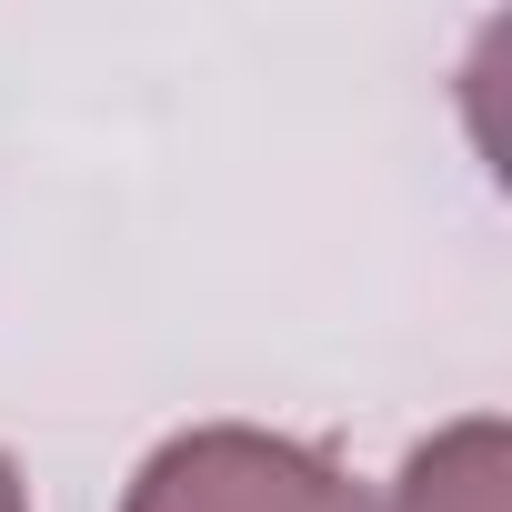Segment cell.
I'll return each instance as SVG.
<instances>
[{
    "mask_svg": "<svg viewBox=\"0 0 512 512\" xmlns=\"http://www.w3.org/2000/svg\"><path fill=\"white\" fill-rule=\"evenodd\" d=\"M121 512H372V502H362L352 472H342L322 442H302V432L191 422V432H171V442L131 472Z\"/></svg>",
    "mask_w": 512,
    "mask_h": 512,
    "instance_id": "cell-1",
    "label": "cell"
},
{
    "mask_svg": "<svg viewBox=\"0 0 512 512\" xmlns=\"http://www.w3.org/2000/svg\"><path fill=\"white\" fill-rule=\"evenodd\" d=\"M0 512H31V482H21V462L0 452Z\"/></svg>",
    "mask_w": 512,
    "mask_h": 512,
    "instance_id": "cell-3",
    "label": "cell"
},
{
    "mask_svg": "<svg viewBox=\"0 0 512 512\" xmlns=\"http://www.w3.org/2000/svg\"><path fill=\"white\" fill-rule=\"evenodd\" d=\"M382 512H512V432L502 412H462L392 472Z\"/></svg>",
    "mask_w": 512,
    "mask_h": 512,
    "instance_id": "cell-2",
    "label": "cell"
}]
</instances>
